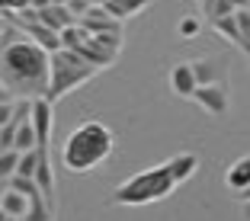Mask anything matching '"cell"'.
<instances>
[{
    "label": "cell",
    "mask_w": 250,
    "mask_h": 221,
    "mask_svg": "<svg viewBox=\"0 0 250 221\" xmlns=\"http://www.w3.org/2000/svg\"><path fill=\"white\" fill-rule=\"evenodd\" d=\"M48 61L52 55L26 32H16L13 26L0 32V77L13 87L16 96H45Z\"/></svg>",
    "instance_id": "6da1fadb"
},
{
    "label": "cell",
    "mask_w": 250,
    "mask_h": 221,
    "mask_svg": "<svg viewBox=\"0 0 250 221\" xmlns=\"http://www.w3.org/2000/svg\"><path fill=\"white\" fill-rule=\"evenodd\" d=\"M112 144H116V138H112L109 128L96 119H87L67 135L64 147H61V163L71 173H90V170L109 161Z\"/></svg>",
    "instance_id": "7a4b0ae2"
},
{
    "label": "cell",
    "mask_w": 250,
    "mask_h": 221,
    "mask_svg": "<svg viewBox=\"0 0 250 221\" xmlns=\"http://www.w3.org/2000/svg\"><path fill=\"white\" fill-rule=\"evenodd\" d=\"M177 186L180 183H177L173 167H170V161H167V163H157V167L141 170V173H135L132 180H125L122 186H116L112 202H116V205H147V202L167 199Z\"/></svg>",
    "instance_id": "3957f363"
},
{
    "label": "cell",
    "mask_w": 250,
    "mask_h": 221,
    "mask_svg": "<svg viewBox=\"0 0 250 221\" xmlns=\"http://www.w3.org/2000/svg\"><path fill=\"white\" fill-rule=\"evenodd\" d=\"M96 74L100 71L87 58H81L74 48H58V52H52V61H48V90H45V96L55 103L64 93L83 87L87 80H93Z\"/></svg>",
    "instance_id": "277c9868"
},
{
    "label": "cell",
    "mask_w": 250,
    "mask_h": 221,
    "mask_svg": "<svg viewBox=\"0 0 250 221\" xmlns=\"http://www.w3.org/2000/svg\"><path fill=\"white\" fill-rule=\"evenodd\" d=\"M192 100H196L208 116H225V112L231 109L228 87H225V83H199L196 93H192Z\"/></svg>",
    "instance_id": "5b68a950"
},
{
    "label": "cell",
    "mask_w": 250,
    "mask_h": 221,
    "mask_svg": "<svg viewBox=\"0 0 250 221\" xmlns=\"http://www.w3.org/2000/svg\"><path fill=\"white\" fill-rule=\"evenodd\" d=\"M32 125H36V135H39V147H48L52 128H55V112L48 96H32Z\"/></svg>",
    "instance_id": "8992f818"
},
{
    "label": "cell",
    "mask_w": 250,
    "mask_h": 221,
    "mask_svg": "<svg viewBox=\"0 0 250 221\" xmlns=\"http://www.w3.org/2000/svg\"><path fill=\"white\" fill-rule=\"evenodd\" d=\"M81 26L90 36H96V32H122V20H116L106 7H90L81 16Z\"/></svg>",
    "instance_id": "52a82bcc"
},
{
    "label": "cell",
    "mask_w": 250,
    "mask_h": 221,
    "mask_svg": "<svg viewBox=\"0 0 250 221\" xmlns=\"http://www.w3.org/2000/svg\"><path fill=\"white\" fill-rule=\"evenodd\" d=\"M196 87H199V80H196V74H192V64H189V61H180V64L170 67V90H173L177 96L192 100Z\"/></svg>",
    "instance_id": "ba28073f"
},
{
    "label": "cell",
    "mask_w": 250,
    "mask_h": 221,
    "mask_svg": "<svg viewBox=\"0 0 250 221\" xmlns=\"http://www.w3.org/2000/svg\"><path fill=\"white\" fill-rule=\"evenodd\" d=\"M36 186L45 196V202L55 208V173H52V157H48V147H39V167H36Z\"/></svg>",
    "instance_id": "9c48e42d"
},
{
    "label": "cell",
    "mask_w": 250,
    "mask_h": 221,
    "mask_svg": "<svg viewBox=\"0 0 250 221\" xmlns=\"http://www.w3.org/2000/svg\"><path fill=\"white\" fill-rule=\"evenodd\" d=\"M74 52L81 55V58H87L90 64L96 67V71H103V67L116 64V58H119L116 52H106V48H103V45H100V42H96L93 36H87V39H83L81 45H77V48H74Z\"/></svg>",
    "instance_id": "30bf717a"
},
{
    "label": "cell",
    "mask_w": 250,
    "mask_h": 221,
    "mask_svg": "<svg viewBox=\"0 0 250 221\" xmlns=\"http://www.w3.org/2000/svg\"><path fill=\"white\" fill-rule=\"evenodd\" d=\"M192 64V74H196L199 83H225L221 80V74L228 67L225 58H199V61H189Z\"/></svg>",
    "instance_id": "8fae6325"
},
{
    "label": "cell",
    "mask_w": 250,
    "mask_h": 221,
    "mask_svg": "<svg viewBox=\"0 0 250 221\" xmlns=\"http://www.w3.org/2000/svg\"><path fill=\"white\" fill-rule=\"evenodd\" d=\"M36 16H39V22H45V26L55 29V32H61L64 26L77 22V20H74V13L64 7V3H52V7H45V10H36Z\"/></svg>",
    "instance_id": "7c38bea8"
},
{
    "label": "cell",
    "mask_w": 250,
    "mask_h": 221,
    "mask_svg": "<svg viewBox=\"0 0 250 221\" xmlns=\"http://www.w3.org/2000/svg\"><path fill=\"white\" fill-rule=\"evenodd\" d=\"M29 199L32 196H26V192L13 189V186H7V192H3V202H0V208L7 212V218H26V212H29Z\"/></svg>",
    "instance_id": "4fadbf2b"
},
{
    "label": "cell",
    "mask_w": 250,
    "mask_h": 221,
    "mask_svg": "<svg viewBox=\"0 0 250 221\" xmlns=\"http://www.w3.org/2000/svg\"><path fill=\"white\" fill-rule=\"evenodd\" d=\"M225 183H228V189L241 192L250 186V157H237L234 163L228 167V173H225Z\"/></svg>",
    "instance_id": "5bb4252c"
},
{
    "label": "cell",
    "mask_w": 250,
    "mask_h": 221,
    "mask_svg": "<svg viewBox=\"0 0 250 221\" xmlns=\"http://www.w3.org/2000/svg\"><path fill=\"white\" fill-rule=\"evenodd\" d=\"M154 3V0H106L103 7L109 10L116 20H128V16H135V13H141V10H147Z\"/></svg>",
    "instance_id": "9a60e30c"
},
{
    "label": "cell",
    "mask_w": 250,
    "mask_h": 221,
    "mask_svg": "<svg viewBox=\"0 0 250 221\" xmlns=\"http://www.w3.org/2000/svg\"><path fill=\"white\" fill-rule=\"evenodd\" d=\"M16 151H36L39 147V135H36V125H32V119H26V122H16Z\"/></svg>",
    "instance_id": "2e32d148"
},
{
    "label": "cell",
    "mask_w": 250,
    "mask_h": 221,
    "mask_svg": "<svg viewBox=\"0 0 250 221\" xmlns=\"http://www.w3.org/2000/svg\"><path fill=\"white\" fill-rule=\"evenodd\" d=\"M170 167H173L177 183H186V180L199 170V157L196 154H177V157H170Z\"/></svg>",
    "instance_id": "e0dca14e"
},
{
    "label": "cell",
    "mask_w": 250,
    "mask_h": 221,
    "mask_svg": "<svg viewBox=\"0 0 250 221\" xmlns=\"http://www.w3.org/2000/svg\"><path fill=\"white\" fill-rule=\"evenodd\" d=\"M22 221H55V208L45 202L42 192H36V196L29 199V212H26Z\"/></svg>",
    "instance_id": "ac0fdd59"
},
{
    "label": "cell",
    "mask_w": 250,
    "mask_h": 221,
    "mask_svg": "<svg viewBox=\"0 0 250 221\" xmlns=\"http://www.w3.org/2000/svg\"><path fill=\"white\" fill-rule=\"evenodd\" d=\"M212 26H215V32H218L221 39H228L231 45H237V48H241V29H237V20H234V13H228V16H218V20H212Z\"/></svg>",
    "instance_id": "d6986e66"
},
{
    "label": "cell",
    "mask_w": 250,
    "mask_h": 221,
    "mask_svg": "<svg viewBox=\"0 0 250 221\" xmlns=\"http://www.w3.org/2000/svg\"><path fill=\"white\" fill-rule=\"evenodd\" d=\"M234 20H237V29H241V52L250 55V7L234 10Z\"/></svg>",
    "instance_id": "ffe728a7"
},
{
    "label": "cell",
    "mask_w": 250,
    "mask_h": 221,
    "mask_svg": "<svg viewBox=\"0 0 250 221\" xmlns=\"http://www.w3.org/2000/svg\"><path fill=\"white\" fill-rule=\"evenodd\" d=\"M87 36H90V32L83 29L81 22H71V26H64V29H61V45H64V48H77V45H81Z\"/></svg>",
    "instance_id": "44dd1931"
},
{
    "label": "cell",
    "mask_w": 250,
    "mask_h": 221,
    "mask_svg": "<svg viewBox=\"0 0 250 221\" xmlns=\"http://www.w3.org/2000/svg\"><path fill=\"white\" fill-rule=\"evenodd\" d=\"M36 167H39V147L36 151H22L13 177H36Z\"/></svg>",
    "instance_id": "7402d4cb"
},
{
    "label": "cell",
    "mask_w": 250,
    "mask_h": 221,
    "mask_svg": "<svg viewBox=\"0 0 250 221\" xmlns=\"http://www.w3.org/2000/svg\"><path fill=\"white\" fill-rule=\"evenodd\" d=\"M20 163V151H0V180H10Z\"/></svg>",
    "instance_id": "603a6c76"
},
{
    "label": "cell",
    "mask_w": 250,
    "mask_h": 221,
    "mask_svg": "<svg viewBox=\"0 0 250 221\" xmlns=\"http://www.w3.org/2000/svg\"><path fill=\"white\" fill-rule=\"evenodd\" d=\"M93 39L103 45L106 52H116L119 55V48H122V32H96Z\"/></svg>",
    "instance_id": "cb8c5ba5"
},
{
    "label": "cell",
    "mask_w": 250,
    "mask_h": 221,
    "mask_svg": "<svg viewBox=\"0 0 250 221\" xmlns=\"http://www.w3.org/2000/svg\"><path fill=\"white\" fill-rule=\"evenodd\" d=\"M16 122H7L0 128V151H16Z\"/></svg>",
    "instance_id": "d4e9b609"
},
{
    "label": "cell",
    "mask_w": 250,
    "mask_h": 221,
    "mask_svg": "<svg viewBox=\"0 0 250 221\" xmlns=\"http://www.w3.org/2000/svg\"><path fill=\"white\" fill-rule=\"evenodd\" d=\"M199 29H202V22H199L196 16H183V20H180V36H183V39L199 36Z\"/></svg>",
    "instance_id": "484cf974"
},
{
    "label": "cell",
    "mask_w": 250,
    "mask_h": 221,
    "mask_svg": "<svg viewBox=\"0 0 250 221\" xmlns=\"http://www.w3.org/2000/svg\"><path fill=\"white\" fill-rule=\"evenodd\" d=\"M64 7H67V10H71V13H74V20L81 22V16H83V13H87V10H90V7H93V3H87V0H67Z\"/></svg>",
    "instance_id": "4316f807"
},
{
    "label": "cell",
    "mask_w": 250,
    "mask_h": 221,
    "mask_svg": "<svg viewBox=\"0 0 250 221\" xmlns=\"http://www.w3.org/2000/svg\"><path fill=\"white\" fill-rule=\"evenodd\" d=\"M13 106H16V100L13 103H0V128L7 125V122H13Z\"/></svg>",
    "instance_id": "83f0119b"
},
{
    "label": "cell",
    "mask_w": 250,
    "mask_h": 221,
    "mask_svg": "<svg viewBox=\"0 0 250 221\" xmlns=\"http://www.w3.org/2000/svg\"><path fill=\"white\" fill-rule=\"evenodd\" d=\"M16 100V93H13V87H10L3 77H0V103H13Z\"/></svg>",
    "instance_id": "f1b7e54d"
},
{
    "label": "cell",
    "mask_w": 250,
    "mask_h": 221,
    "mask_svg": "<svg viewBox=\"0 0 250 221\" xmlns=\"http://www.w3.org/2000/svg\"><path fill=\"white\" fill-rule=\"evenodd\" d=\"M241 218H244V221H250V199H244V202H241Z\"/></svg>",
    "instance_id": "f546056e"
},
{
    "label": "cell",
    "mask_w": 250,
    "mask_h": 221,
    "mask_svg": "<svg viewBox=\"0 0 250 221\" xmlns=\"http://www.w3.org/2000/svg\"><path fill=\"white\" fill-rule=\"evenodd\" d=\"M45 7H52V0H32V10H45Z\"/></svg>",
    "instance_id": "4dcf8cb0"
},
{
    "label": "cell",
    "mask_w": 250,
    "mask_h": 221,
    "mask_svg": "<svg viewBox=\"0 0 250 221\" xmlns=\"http://www.w3.org/2000/svg\"><path fill=\"white\" fill-rule=\"evenodd\" d=\"M237 196H241V202H244V199H250V186H247V189H241Z\"/></svg>",
    "instance_id": "1f68e13d"
},
{
    "label": "cell",
    "mask_w": 250,
    "mask_h": 221,
    "mask_svg": "<svg viewBox=\"0 0 250 221\" xmlns=\"http://www.w3.org/2000/svg\"><path fill=\"white\" fill-rule=\"evenodd\" d=\"M87 3H93V7H103L106 0H87Z\"/></svg>",
    "instance_id": "d6a6232c"
},
{
    "label": "cell",
    "mask_w": 250,
    "mask_h": 221,
    "mask_svg": "<svg viewBox=\"0 0 250 221\" xmlns=\"http://www.w3.org/2000/svg\"><path fill=\"white\" fill-rule=\"evenodd\" d=\"M0 221H7V212H3V208H0Z\"/></svg>",
    "instance_id": "836d02e7"
},
{
    "label": "cell",
    "mask_w": 250,
    "mask_h": 221,
    "mask_svg": "<svg viewBox=\"0 0 250 221\" xmlns=\"http://www.w3.org/2000/svg\"><path fill=\"white\" fill-rule=\"evenodd\" d=\"M208 3H212V0H202V10H206V7H208Z\"/></svg>",
    "instance_id": "e575fe53"
},
{
    "label": "cell",
    "mask_w": 250,
    "mask_h": 221,
    "mask_svg": "<svg viewBox=\"0 0 250 221\" xmlns=\"http://www.w3.org/2000/svg\"><path fill=\"white\" fill-rule=\"evenodd\" d=\"M52 3H67V0H52Z\"/></svg>",
    "instance_id": "d590c367"
},
{
    "label": "cell",
    "mask_w": 250,
    "mask_h": 221,
    "mask_svg": "<svg viewBox=\"0 0 250 221\" xmlns=\"http://www.w3.org/2000/svg\"><path fill=\"white\" fill-rule=\"evenodd\" d=\"M7 221H20V218H7Z\"/></svg>",
    "instance_id": "8d00e7d4"
}]
</instances>
